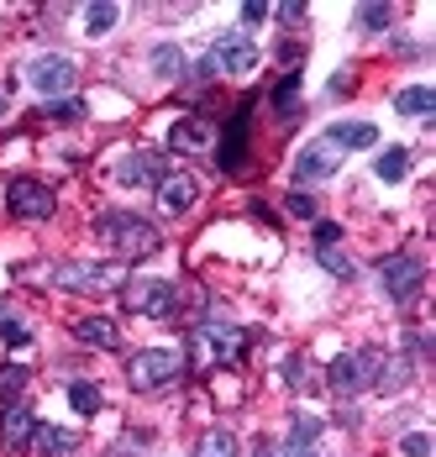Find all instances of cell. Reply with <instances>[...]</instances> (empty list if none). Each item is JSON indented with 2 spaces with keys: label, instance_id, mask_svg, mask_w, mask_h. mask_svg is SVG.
<instances>
[{
  "label": "cell",
  "instance_id": "cell-1",
  "mask_svg": "<svg viewBox=\"0 0 436 457\" xmlns=\"http://www.w3.org/2000/svg\"><path fill=\"white\" fill-rule=\"evenodd\" d=\"M95 237H100V247H111L116 258H153V253L164 247L158 227L142 221V216H131V211H111V216H100V221H95Z\"/></svg>",
  "mask_w": 436,
  "mask_h": 457
},
{
  "label": "cell",
  "instance_id": "cell-2",
  "mask_svg": "<svg viewBox=\"0 0 436 457\" xmlns=\"http://www.w3.org/2000/svg\"><path fill=\"white\" fill-rule=\"evenodd\" d=\"M179 373H184V353H174V347H142V353L127 358V384L137 389V395L169 389Z\"/></svg>",
  "mask_w": 436,
  "mask_h": 457
},
{
  "label": "cell",
  "instance_id": "cell-3",
  "mask_svg": "<svg viewBox=\"0 0 436 457\" xmlns=\"http://www.w3.org/2000/svg\"><path fill=\"white\" fill-rule=\"evenodd\" d=\"M122 300H127V311L153 316V320H164L179 311V289L169 278H131V284H122Z\"/></svg>",
  "mask_w": 436,
  "mask_h": 457
},
{
  "label": "cell",
  "instance_id": "cell-4",
  "mask_svg": "<svg viewBox=\"0 0 436 457\" xmlns=\"http://www.w3.org/2000/svg\"><path fill=\"white\" fill-rule=\"evenodd\" d=\"M379 278H384V295H390L394 305H410L415 289L426 284V263H421L415 253H394V258L379 263Z\"/></svg>",
  "mask_w": 436,
  "mask_h": 457
},
{
  "label": "cell",
  "instance_id": "cell-5",
  "mask_svg": "<svg viewBox=\"0 0 436 457\" xmlns=\"http://www.w3.org/2000/svg\"><path fill=\"white\" fill-rule=\"evenodd\" d=\"M53 284L69 289V295H100V289L122 284V263H63L53 274Z\"/></svg>",
  "mask_w": 436,
  "mask_h": 457
},
{
  "label": "cell",
  "instance_id": "cell-6",
  "mask_svg": "<svg viewBox=\"0 0 436 457\" xmlns=\"http://www.w3.org/2000/svg\"><path fill=\"white\" fill-rule=\"evenodd\" d=\"M5 205H11V216H21V221H47V216L58 211V195L38 179H11Z\"/></svg>",
  "mask_w": 436,
  "mask_h": 457
},
{
  "label": "cell",
  "instance_id": "cell-7",
  "mask_svg": "<svg viewBox=\"0 0 436 457\" xmlns=\"http://www.w3.org/2000/svg\"><path fill=\"white\" fill-rule=\"evenodd\" d=\"M27 79H32V90H43L47 100H58V95H69V90H74L80 69H74V58L43 53V58H32V63H27Z\"/></svg>",
  "mask_w": 436,
  "mask_h": 457
},
{
  "label": "cell",
  "instance_id": "cell-8",
  "mask_svg": "<svg viewBox=\"0 0 436 457\" xmlns=\"http://www.w3.org/2000/svg\"><path fill=\"white\" fill-rule=\"evenodd\" d=\"M216 69H226V74H247V69H258V43H247L242 32L216 37L211 58H205V74H216Z\"/></svg>",
  "mask_w": 436,
  "mask_h": 457
},
{
  "label": "cell",
  "instance_id": "cell-9",
  "mask_svg": "<svg viewBox=\"0 0 436 457\" xmlns=\"http://www.w3.org/2000/svg\"><path fill=\"white\" fill-rule=\"evenodd\" d=\"M379 363H384V358H379L373 347H368V353H348V358H337V363H331V389H337V395H357V389H368V384H373L368 368H379Z\"/></svg>",
  "mask_w": 436,
  "mask_h": 457
},
{
  "label": "cell",
  "instance_id": "cell-10",
  "mask_svg": "<svg viewBox=\"0 0 436 457\" xmlns=\"http://www.w3.org/2000/svg\"><path fill=\"white\" fill-rule=\"evenodd\" d=\"M153 189H158L164 216H189V211H195V200H200V184L189 179V174H164Z\"/></svg>",
  "mask_w": 436,
  "mask_h": 457
},
{
  "label": "cell",
  "instance_id": "cell-11",
  "mask_svg": "<svg viewBox=\"0 0 436 457\" xmlns=\"http://www.w3.org/2000/svg\"><path fill=\"white\" fill-rule=\"evenodd\" d=\"M32 431H38V415L27 411V405H5V415H0V447L5 453H27Z\"/></svg>",
  "mask_w": 436,
  "mask_h": 457
},
{
  "label": "cell",
  "instance_id": "cell-12",
  "mask_svg": "<svg viewBox=\"0 0 436 457\" xmlns=\"http://www.w3.org/2000/svg\"><path fill=\"white\" fill-rule=\"evenodd\" d=\"M169 174V163L158 158V153H127L122 163H116V184H127V189H137V184H158Z\"/></svg>",
  "mask_w": 436,
  "mask_h": 457
},
{
  "label": "cell",
  "instance_id": "cell-13",
  "mask_svg": "<svg viewBox=\"0 0 436 457\" xmlns=\"http://www.w3.org/2000/svg\"><path fill=\"white\" fill-rule=\"evenodd\" d=\"M247 111H253V105H242V111L231 116V127H226V142L216 147V163L226 169V174H237V169L247 163Z\"/></svg>",
  "mask_w": 436,
  "mask_h": 457
},
{
  "label": "cell",
  "instance_id": "cell-14",
  "mask_svg": "<svg viewBox=\"0 0 436 457\" xmlns=\"http://www.w3.org/2000/svg\"><path fill=\"white\" fill-rule=\"evenodd\" d=\"M337 174V153H331V142H310L300 147V158H295V179L310 184V179H331Z\"/></svg>",
  "mask_w": 436,
  "mask_h": 457
},
{
  "label": "cell",
  "instance_id": "cell-15",
  "mask_svg": "<svg viewBox=\"0 0 436 457\" xmlns=\"http://www.w3.org/2000/svg\"><path fill=\"white\" fill-rule=\"evenodd\" d=\"M74 337H80L85 347H100V353H116V347H122V331H116V320H105V316L74 320Z\"/></svg>",
  "mask_w": 436,
  "mask_h": 457
},
{
  "label": "cell",
  "instance_id": "cell-16",
  "mask_svg": "<svg viewBox=\"0 0 436 457\" xmlns=\"http://www.w3.org/2000/svg\"><path fill=\"white\" fill-rule=\"evenodd\" d=\"M169 142H174V153H205L211 147V121L205 116H184V121H174Z\"/></svg>",
  "mask_w": 436,
  "mask_h": 457
},
{
  "label": "cell",
  "instance_id": "cell-17",
  "mask_svg": "<svg viewBox=\"0 0 436 457\" xmlns=\"http://www.w3.org/2000/svg\"><path fill=\"white\" fill-rule=\"evenodd\" d=\"M32 453L74 457V453H80V436H74V431H58V426H38V431H32Z\"/></svg>",
  "mask_w": 436,
  "mask_h": 457
},
{
  "label": "cell",
  "instance_id": "cell-18",
  "mask_svg": "<svg viewBox=\"0 0 436 457\" xmlns=\"http://www.w3.org/2000/svg\"><path fill=\"white\" fill-rule=\"evenodd\" d=\"M200 342H211V347H216V358H221V363L242 353V331H237L231 320H205V326H200Z\"/></svg>",
  "mask_w": 436,
  "mask_h": 457
},
{
  "label": "cell",
  "instance_id": "cell-19",
  "mask_svg": "<svg viewBox=\"0 0 436 457\" xmlns=\"http://www.w3.org/2000/svg\"><path fill=\"white\" fill-rule=\"evenodd\" d=\"M379 132L368 127V121H337L331 127V147H373Z\"/></svg>",
  "mask_w": 436,
  "mask_h": 457
},
{
  "label": "cell",
  "instance_id": "cell-20",
  "mask_svg": "<svg viewBox=\"0 0 436 457\" xmlns=\"http://www.w3.org/2000/svg\"><path fill=\"white\" fill-rule=\"evenodd\" d=\"M432 105H436V95L426 90V85H415V90H399V95H394V111H399V116H432Z\"/></svg>",
  "mask_w": 436,
  "mask_h": 457
},
{
  "label": "cell",
  "instance_id": "cell-21",
  "mask_svg": "<svg viewBox=\"0 0 436 457\" xmlns=\"http://www.w3.org/2000/svg\"><path fill=\"white\" fill-rule=\"evenodd\" d=\"M373 169H379V179L399 184V179H405V174H410V153H405V147H384V153H379V163H373Z\"/></svg>",
  "mask_w": 436,
  "mask_h": 457
},
{
  "label": "cell",
  "instance_id": "cell-22",
  "mask_svg": "<svg viewBox=\"0 0 436 457\" xmlns=\"http://www.w3.org/2000/svg\"><path fill=\"white\" fill-rule=\"evenodd\" d=\"M315 258H321V269H326V274H337L342 284L357 278V263H352L348 253H337V247H315Z\"/></svg>",
  "mask_w": 436,
  "mask_h": 457
},
{
  "label": "cell",
  "instance_id": "cell-23",
  "mask_svg": "<svg viewBox=\"0 0 436 457\" xmlns=\"http://www.w3.org/2000/svg\"><path fill=\"white\" fill-rule=\"evenodd\" d=\"M195 457H237V436H231V431H205L200 447H195Z\"/></svg>",
  "mask_w": 436,
  "mask_h": 457
},
{
  "label": "cell",
  "instance_id": "cell-24",
  "mask_svg": "<svg viewBox=\"0 0 436 457\" xmlns=\"http://www.w3.org/2000/svg\"><path fill=\"white\" fill-rule=\"evenodd\" d=\"M284 211H289L295 221H321V200H315V195H306V189L284 195Z\"/></svg>",
  "mask_w": 436,
  "mask_h": 457
},
{
  "label": "cell",
  "instance_id": "cell-25",
  "mask_svg": "<svg viewBox=\"0 0 436 457\" xmlns=\"http://www.w3.org/2000/svg\"><path fill=\"white\" fill-rule=\"evenodd\" d=\"M295 100H300V74H284L279 90H273V111L279 116H295Z\"/></svg>",
  "mask_w": 436,
  "mask_h": 457
},
{
  "label": "cell",
  "instance_id": "cell-26",
  "mask_svg": "<svg viewBox=\"0 0 436 457\" xmlns=\"http://www.w3.org/2000/svg\"><path fill=\"white\" fill-rule=\"evenodd\" d=\"M153 69H158L164 79H184V53H179V47H158V53H153Z\"/></svg>",
  "mask_w": 436,
  "mask_h": 457
},
{
  "label": "cell",
  "instance_id": "cell-27",
  "mask_svg": "<svg viewBox=\"0 0 436 457\" xmlns=\"http://www.w3.org/2000/svg\"><path fill=\"white\" fill-rule=\"evenodd\" d=\"M116 16H122L116 5H89V11H85V27H89V37H100V32H111V27H116Z\"/></svg>",
  "mask_w": 436,
  "mask_h": 457
},
{
  "label": "cell",
  "instance_id": "cell-28",
  "mask_svg": "<svg viewBox=\"0 0 436 457\" xmlns=\"http://www.w3.org/2000/svg\"><path fill=\"white\" fill-rule=\"evenodd\" d=\"M69 405H74L80 415L100 411V389H95V384H74V389H69Z\"/></svg>",
  "mask_w": 436,
  "mask_h": 457
},
{
  "label": "cell",
  "instance_id": "cell-29",
  "mask_svg": "<svg viewBox=\"0 0 436 457\" xmlns=\"http://www.w3.org/2000/svg\"><path fill=\"white\" fill-rule=\"evenodd\" d=\"M390 21H394L390 5H363V27H368V32H384Z\"/></svg>",
  "mask_w": 436,
  "mask_h": 457
},
{
  "label": "cell",
  "instance_id": "cell-30",
  "mask_svg": "<svg viewBox=\"0 0 436 457\" xmlns=\"http://www.w3.org/2000/svg\"><path fill=\"white\" fill-rule=\"evenodd\" d=\"M0 337H5V342H11V347H27V337H32V331H27V326H21V320L0 316Z\"/></svg>",
  "mask_w": 436,
  "mask_h": 457
},
{
  "label": "cell",
  "instance_id": "cell-31",
  "mask_svg": "<svg viewBox=\"0 0 436 457\" xmlns=\"http://www.w3.org/2000/svg\"><path fill=\"white\" fill-rule=\"evenodd\" d=\"M399 447H405V457H432V436H421V431H415V436H405Z\"/></svg>",
  "mask_w": 436,
  "mask_h": 457
},
{
  "label": "cell",
  "instance_id": "cell-32",
  "mask_svg": "<svg viewBox=\"0 0 436 457\" xmlns=\"http://www.w3.org/2000/svg\"><path fill=\"white\" fill-rule=\"evenodd\" d=\"M47 116H58V121H80L85 105H80V100H63V105H47Z\"/></svg>",
  "mask_w": 436,
  "mask_h": 457
},
{
  "label": "cell",
  "instance_id": "cell-33",
  "mask_svg": "<svg viewBox=\"0 0 436 457\" xmlns=\"http://www.w3.org/2000/svg\"><path fill=\"white\" fill-rule=\"evenodd\" d=\"M21 384H27V368H5L0 373V395H16Z\"/></svg>",
  "mask_w": 436,
  "mask_h": 457
},
{
  "label": "cell",
  "instance_id": "cell-34",
  "mask_svg": "<svg viewBox=\"0 0 436 457\" xmlns=\"http://www.w3.org/2000/svg\"><path fill=\"white\" fill-rule=\"evenodd\" d=\"M337 237H342V227H337V221H315V242H321V247H331Z\"/></svg>",
  "mask_w": 436,
  "mask_h": 457
},
{
  "label": "cell",
  "instance_id": "cell-35",
  "mask_svg": "<svg viewBox=\"0 0 436 457\" xmlns=\"http://www.w3.org/2000/svg\"><path fill=\"white\" fill-rule=\"evenodd\" d=\"M263 16H268V5H263V0H247V5H242V21H247V27H258Z\"/></svg>",
  "mask_w": 436,
  "mask_h": 457
},
{
  "label": "cell",
  "instance_id": "cell-36",
  "mask_svg": "<svg viewBox=\"0 0 436 457\" xmlns=\"http://www.w3.org/2000/svg\"><path fill=\"white\" fill-rule=\"evenodd\" d=\"M331 90H337V95H348V90H352V69H342V74L331 79Z\"/></svg>",
  "mask_w": 436,
  "mask_h": 457
},
{
  "label": "cell",
  "instance_id": "cell-37",
  "mask_svg": "<svg viewBox=\"0 0 436 457\" xmlns=\"http://www.w3.org/2000/svg\"><path fill=\"white\" fill-rule=\"evenodd\" d=\"M258 457H279V447H268V442H263V447H258Z\"/></svg>",
  "mask_w": 436,
  "mask_h": 457
},
{
  "label": "cell",
  "instance_id": "cell-38",
  "mask_svg": "<svg viewBox=\"0 0 436 457\" xmlns=\"http://www.w3.org/2000/svg\"><path fill=\"white\" fill-rule=\"evenodd\" d=\"M0 111H5V95H0Z\"/></svg>",
  "mask_w": 436,
  "mask_h": 457
}]
</instances>
